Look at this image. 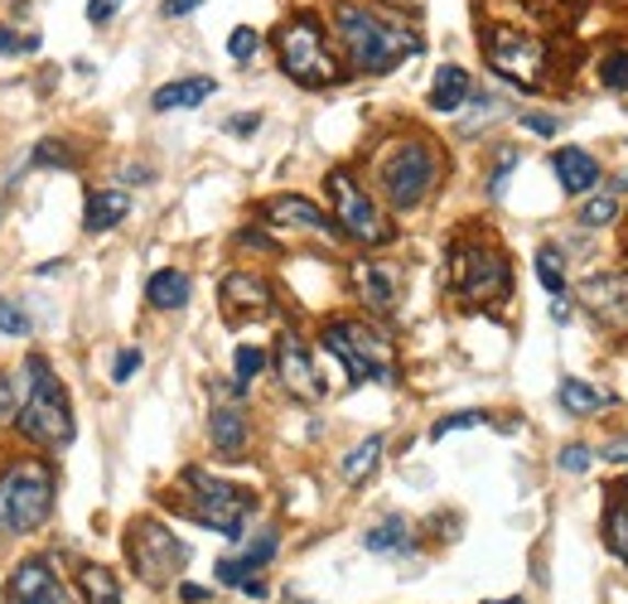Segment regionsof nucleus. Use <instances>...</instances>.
<instances>
[{
  "instance_id": "f257e3e1",
  "label": "nucleus",
  "mask_w": 628,
  "mask_h": 604,
  "mask_svg": "<svg viewBox=\"0 0 628 604\" xmlns=\"http://www.w3.org/2000/svg\"><path fill=\"white\" fill-rule=\"evenodd\" d=\"M334 34L344 44L348 72L358 78H382V72L402 68L411 54H420V34L396 24L382 10L362 5V0H338L334 5Z\"/></svg>"
},
{
  "instance_id": "f03ea898",
  "label": "nucleus",
  "mask_w": 628,
  "mask_h": 604,
  "mask_svg": "<svg viewBox=\"0 0 628 604\" xmlns=\"http://www.w3.org/2000/svg\"><path fill=\"white\" fill-rule=\"evenodd\" d=\"M54 513V469L44 459H10L0 469V532L5 537H30Z\"/></svg>"
},
{
  "instance_id": "7ed1b4c3",
  "label": "nucleus",
  "mask_w": 628,
  "mask_h": 604,
  "mask_svg": "<svg viewBox=\"0 0 628 604\" xmlns=\"http://www.w3.org/2000/svg\"><path fill=\"white\" fill-rule=\"evenodd\" d=\"M24 372H30V392H24V406L15 416V430L30 435L34 445H48V450H58V445L72 440V411H68V392L64 382L54 378V368L34 354L24 362Z\"/></svg>"
},
{
  "instance_id": "20e7f679",
  "label": "nucleus",
  "mask_w": 628,
  "mask_h": 604,
  "mask_svg": "<svg viewBox=\"0 0 628 604\" xmlns=\"http://www.w3.org/2000/svg\"><path fill=\"white\" fill-rule=\"evenodd\" d=\"M276 54H281V72L300 88H334L344 78V64L334 58L329 34L314 15H295L276 34Z\"/></svg>"
},
{
  "instance_id": "39448f33",
  "label": "nucleus",
  "mask_w": 628,
  "mask_h": 604,
  "mask_svg": "<svg viewBox=\"0 0 628 604\" xmlns=\"http://www.w3.org/2000/svg\"><path fill=\"white\" fill-rule=\"evenodd\" d=\"M435 184H440V150L430 141L411 136L378 155V189L392 209H416Z\"/></svg>"
},
{
  "instance_id": "423d86ee",
  "label": "nucleus",
  "mask_w": 628,
  "mask_h": 604,
  "mask_svg": "<svg viewBox=\"0 0 628 604\" xmlns=\"http://www.w3.org/2000/svg\"><path fill=\"white\" fill-rule=\"evenodd\" d=\"M319 344L344 362L348 372V387H362V382H396V354L386 344V334H378L372 324L362 320H334L324 324Z\"/></svg>"
},
{
  "instance_id": "0eeeda50",
  "label": "nucleus",
  "mask_w": 628,
  "mask_h": 604,
  "mask_svg": "<svg viewBox=\"0 0 628 604\" xmlns=\"http://www.w3.org/2000/svg\"><path fill=\"white\" fill-rule=\"evenodd\" d=\"M179 483H184V493H189L179 507H184L193 523L223 532L227 541L242 537V517L257 507V499H251L247 489H237V483H227V479H213L209 469H184Z\"/></svg>"
},
{
  "instance_id": "6e6552de",
  "label": "nucleus",
  "mask_w": 628,
  "mask_h": 604,
  "mask_svg": "<svg viewBox=\"0 0 628 604\" xmlns=\"http://www.w3.org/2000/svg\"><path fill=\"white\" fill-rule=\"evenodd\" d=\"M450 290L464 305H493V300H503L513 290V266L493 242H455Z\"/></svg>"
},
{
  "instance_id": "1a4fd4ad",
  "label": "nucleus",
  "mask_w": 628,
  "mask_h": 604,
  "mask_svg": "<svg viewBox=\"0 0 628 604\" xmlns=\"http://www.w3.org/2000/svg\"><path fill=\"white\" fill-rule=\"evenodd\" d=\"M126 561L145 585H169V580L189 566V547L165 523L141 517V523H131V532H126Z\"/></svg>"
},
{
  "instance_id": "9d476101",
  "label": "nucleus",
  "mask_w": 628,
  "mask_h": 604,
  "mask_svg": "<svg viewBox=\"0 0 628 604\" xmlns=\"http://www.w3.org/2000/svg\"><path fill=\"white\" fill-rule=\"evenodd\" d=\"M329 199H334V223H338V233L344 237H354L362 242V247H382L386 237H392V227H386V217L382 209L372 203V193L358 184L348 169H329Z\"/></svg>"
},
{
  "instance_id": "9b49d317",
  "label": "nucleus",
  "mask_w": 628,
  "mask_h": 604,
  "mask_svg": "<svg viewBox=\"0 0 628 604\" xmlns=\"http://www.w3.org/2000/svg\"><path fill=\"white\" fill-rule=\"evenodd\" d=\"M483 64L513 88H541V78H547V40L523 30H493L483 40Z\"/></svg>"
},
{
  "instance_id": "f8f14e48",
  "label": "nucleus",
  "mask_w": 628,
  "mask_h": 604,
  "mask_svg": "<svg viewBox=\"0 0 628 604\" xmlns=\"http://www.w3.org/2000/svg\"><path fill=\"white\" fill-rule=\"evenodd\" d=\"M276 372H281V387L290 396H300V402H319L324 387H319V372H314L310 362V348L300 344V334H281L276 338Z\"/></svg>"
},
{
  "instance_id": "ddd939ff",
  "label": "nucleus",
  "mask_w": 628,
  "mask_h": 604,
  "mask_svg": "<svg viewBox=\"0 0 628 604\" xmlns=\"http://www.w3.org/2000/svg\"><path fill=\"white\" fill-rule=\"evenodd\" d=\"M10 604H72L68 590L58 585L54 561L48 556H30L10 571Z\"/></svg>"
},
{
  "instance_id": "4468645a",
  "label": "nucleus",
  "mask_w": 628,
  "mask_h": 604,
  "mask_svg": "<svg viewBox=\"0 0 628 604\" xmlns=\"http://www.w3.org/2000/svg\"><path fill=\"white\" fill-rule=\"evenodd\" d=\"M580 305L595 310V320L628 329V271H604L580 286Z\"/></svg>"
},
{
  "instance_id": "2eb2a0df",
  "label": "nucleus",
  "mask_w": 628,
  "mask_h": 604,
  "mask_svg": "<svg viewBox=\"0 0 628 604\" xmlns=\"http://www.w3.org/2000/svg\"><path fill=\"white\" fill-rule=\"evenodd\" d=\"M354 286H358L362 305L378 310V314H392L396 305H402V271H396V266L358 261L354 266Z\"/></svg>"
},
{
  "instance_id": "dca6fc26",
  "label": "nucleus",
  "mask_w": 628,
  "mask_h": 604,
  "mask_svg": "<svg viewBox=\"0 0 628 604\" xmlns=\"http://www.w3.org/2000/svg\"><path fill=\"white\" fill-rule=\"evenodd\" d=\"M266 217H271L276 227H300V233H314V237H344L334 217L319 213L310 199H300V193H281V199H271V203H266Z\"/></svg>"
},
{
  "instance_id": "f3484780",
  "label": "nucleus",
  "mask_w": 628,
  "mask_h": 604,
  "mask_svg": "<svg viewBox=\"0 0 628 604\" xmlns=\"http://www.w3.org/2000/svg\"><path fill=\"white\" fill-rule=\"evenodd\" d=\"M276 305V295H271V286H266V276L257 271H227L223 276V310L233 314H271Z\"/></svg>"
},
{
  "instance_id": "a211bd4d",
  "label": "nucleus",
  "mask_w": 628,
  "mask_h": 604,
  "mask_svg": "<svg viewBox=\"0 0 628 604\" xmlns=\"http://www.w3.org/2000/svg\"><path fill=\"white\" fill-rule=\"evenodd\" d=\"M556 179L565 193H590L599 184V160L580 145H565V150H556Z\"/></svg>"
},
{
  "instance_id": "6ab92c4d",
  "label": "nucleus",
  "mask_w": 628,
  "mask_h": 604,
  "mask_svg": "<svg viewBox=\"0 0 628 604\" xmlns=\"http://www.w3.org/2000/svg\"><path fill=\"white\" fill-rule=\"evenodd\" d=\"M276 547H281V537H276V532H261L257 547H247L242 556H223V561H217V580H223V585H242V580L257 575L261 566L271 561Z\"/></svg>"
},
{
  "instance_id": "aec40b11",
  "label": "nucleus",
  "mask_w": 628,
  "mask_h": 604,
  "mask_svg": "<svg viewBox=\"0 0 628 604\" xmlns=\"http://www.w3.org/2000/svg\"><path fill=\"white\" fill-rule=\"evenodd\" d=\"M247 416H242V406H213V416H209V440H213V450L217 455H242L247 450Z\"/></svg>"
},
{
  "instance_id": "412c9836",
  "label": "nucleus",
  "mask_w": 628,
  "mask_h": 604,
  "mask_svg": "<svg viewBox=\"0 0 628 604\" xmlns=\"http://www.w3.org/2000/svg\"><path fill=\"white\" fill-rule=\"evenodd\" d=\"M126 213H131V193L126 189H97V193H88L82 227H88V233H112Z\"/></svg>"
},
{
  "instance_id": "4be33fe9",
  "label": "nucleus",
  "mask_w": 628,
  "mask_h": 604,
  "mask_svg": "<svg viewBox=\"0 0 628 604\" xmlns=\"http://www.w3.org/2000/svg\"><path fill=\"white\" fill-rule=\"evenodd\" d=\"M189 295H193V281L179 266H165V271H155L150 281H145V300H150L155 310H184Z\"/></svg>"
},
{
  "instance_id": "5701e85b",
  "label": "nucleus",
  "mask_w": 628,
  "mask_h": 604,
  "mask_svg": "<svg viewBox=\"0 0 628 604\" xmlns=\"http://www.w3.org/2000/svg\"><path fill=\"white\" fill-rule=\"evenodd\" d=\"M217 92L213 78H179V82H165V88H155L150 107L155 112H179V107H199L209 102V97Z\"/></svg>"
},
{
  "instance_id": "b1692460",
  "label": "nucleus",
  "mask_w": 628,
  "mask_h": 604,
  "mask_svg": "<svg viewBox=\"0 0 628 604\" xmlns=\"http://www.w3.org/2000/svg\"><path fill=\"white\" fill-rule=\"evenodd\" d=\"M469 92H474L469 72L459 64H445L440 72H435V82H430V107H435V112H459V107L469 102Z\"/></svg>"
},
{
  "instance_id": "393cba45",
  "label": "nucleus",
  "mask_w": 628,
  "mask_h": 604,
  "mask_svg": "<svg viewBox=\"0 0 628 604\" xmlns=\"http://www.w3.org/2000/svg\"><path fill=\"white\" fill-rule=\"evenodd\" d=\"M362 547L378 551V556H406L411 551V523H406V517H396V513L382 517V523L362 537Z\"/></svg>"
},
{
  "instance_id": "a878e982",
  "label": "nucleus",
  "mask_w": 628,
  "mask_h": 604,
  "mask_svg": "<svg viewBox=\"0 0 628 604\" xmlns=\"http://www.w3.org/2000/svg\"><path fill=\"white\" fill-rule=\"evenodd\" d=\"M556 402H561L571 416H595V411H604L614 402L609 392H599V387H590V382H575V378H565L561 387H556Z\"/></svg>"
},
{
  "instance_id": "bb28decb",
  "label": "nucleus",
  "mask_w": 628,
  "mask_h": 604,
  "mask_svg": "<svg viewBox=\"0 0 628 604\" xmlns=\"http://www.w3.org/2000/svg\"><path fill=\"white\" fill-rule=\"evenodd\" d=\"M78 590H82V604H121V585L106 566H82Z\"/></svg>"
},
{
  "instance_id": "cd10ccee",
  "label": "nucleus",
  "mask_w": 628,
  "mask_h": 604,
  "mask_svg": "<svg viewBox=\"0 0 628 604\" xmlns=\"http://www.w3.org/2000/svg\"><path fill=\"white\" fill-rule=\"evenodd\" d=\"M382 450H386V440H382V435H368V440H362L354 455H344V483H362V479H368L372 469H378Z\"/></svg>"
},
{
  "instance_id": "c85d7f7f",
  "label": "nucleus",
  "mask_w": 628,
  "mask_h": 604,
  "mask_svg": "<svg viewBox=\"0 0 628 604\" xmlns=\"http://www.w3.org/2000/svg\"><path fill=\"white\" fill-rule=\"evenodd\" d=\"M604 532H609V547L628 561V479H624V489H619V499L609 503V517H604Z\"/></svg>"
},
{
  "instance_id": "c756f323",
  "label": "nucleus",
  "mask_w": 628,
  "mask_h": 604,
  "mask_svg": "<svg viewBox=\"0 0 628 604\" xmlns=\"http://www.w3.org/2000/svg\"><path fill=\"white\" fill-rule=\"evenodd\" d=\"M537 281L551 290V295H561L565 290V257H561V247H541L537 251Z\"/></svg>"
},
{
  "instance_id": "7c9ffc66",
  "label": "nucleus",
  "mask_w": 628,
  "mask_h": 604,
  "mask_svg": "<svg viewBox=\"0 0 628 604\" xmlns=\"http://www.w3.org/2000/svg\"><path fill=\"white\" fill-rule=\"evenodd\" d=\"M614 217H619V199H614V193H595V199H585V209H580V223L585 227H609Z\"/></svg>"
},
{
  "instance_id": "2f4dec72",
  "label": "nucleus",
  "mask_w": 628,
  "mask_h": 604,
  "mask_svg": "<svg viewBox=\"0 0 628 604\" xmlns=\"http://www.w3.org/2000/svg\"><path fill=\"white\" fill-rule=\"evenodd\" d=\"M599 78H604V88H609V92H628V48H614V54H604Z\"/></svg>"
},
{
  "instance_id": "473e14b6",
  "label": "nucleus",
  "mask_w": 628,
  "mask_h": 604,
  "mask_svg": "<svg viewBox=\"0 0 628 604\" xmlns=\"http://www.w3.org/2000/svg\"><path fill=\"white\" fill-rule=\"evenodd\" d=\"M257 48H261V34L251 30V24H237V30L227 34V54H233L237 64H247V58L257 54Z\"/></svg>"
},
{
  "instance_id": "72a5a7b5",
  "label": "nucleus",
  "mask_w": 628,
  "mask_h": 604,
  "mask_svg": "<svg viewBox=\"0 0 628 604\" xmlns=\"http://www.w3.org/2000/svg\"><path fill=\"white\" fill-rule=\"evenodd\" d=\"M483 411H455V416H445V421H435L430 426V440H445V435H455V430H469V426H483Z\"/></svg>"
},
{
  "instance_id": "f704fd0d",
  "label": "nucleus",
  "mask_w": 628,
  "mask_h": 604,
  "mask_svg": "<svg viewBox=\"0 0 628 604\" xmlns=\"http://www.w3.org/2000/svg\"><path fill=\"white\" fill-rule=\"evenodd\" d=\"M266 368V348H251V344H242L237 348V387H247L257 372Z\"/></svg>"
},
{
  "instance_id": "c9c22d12",
  "label": "nucleus",
  "mask_w": 628,
  "mask_h": 604,
  "mask_svg": "<svg viewBox=\"0 0 628 604\" xmlns=\"http://www.w3.org/2000/svg\"><path fill=\"white\" fill-rule=\"evenodd\" d=\"M40 40L34 34H15L10 24H0V58H15V54H34Z\"/></svg>"
},
{
  "instance_id": "e433bc0d",
  "label": "nucleus",
  "mask_w": 628,
  "mask_h": 604,
  "mask_svg": "<svg viewBox=\"0 0 628 604\" xmlns=\"http://www.w3.org/2000/svg\"><path fill=\"white\" fill-rule=\"evenodd\" d=\"M556 465H561L565 474H585V469L595 465V450H590V445H565V450L556 455Z\"/></svg>"
},
{
  "instance_id": "4c0bfd02",
  "label": "nucleus",
  "mask_w": 628,
  "mask_h": 604,
  "mask_svg": "<svg viewBox=\"0 0 628 604\" xmlns=\"http://www.w3.org/2000/svg\"><path fill=\"white\" fill-rule=\"evenodd\" d=\"M0 334L24 338V334H30V314H24L20 305H10V300H0Z\"/></svg>"
},
{
  "instance_id": "58836bf2",
  "label": "nucleus",
  "mask_w": 628,
  "mask_h": 604,
  "mask_svg": "<svg viewBox=\"0 0 628 604\" xmlns=\"http://www.w3.org/2000/svg\"><path fill=\"white\" fill-rule=\"evenodd\" d=\"M34 165H58V169H68L72 155H68V145H58V141H40V145H34Z\"/></svg>"
},
{
  "instance_id": "ea45409f",
  "label": "nucleus",
  "mask_w": 628,
  "mask_h": 604,
  "mask_svg": "<svg viewBox=\"0 0 628 604\" xmlns=\"http://www.w3.org/2000/svg\"><path fill=\"white\" fill-rule=\"evenodd\" d=\"M141 362H145L141 348H121L116 362H112V378H116V382H131V378L141 372Z\"/></svg>"
},
{
  "instance_id": "a19ab883",
  "label": "nucleus",
  "mask_w": 628,
  "mask_h": 604,
  "mask_svg": "<svg viewBox=\"0 0 628 604\" xmlns=\"http://www.w3.org/2000/svg\"><path fill=\"white\" fill-rule=\"evenodd\" d=\"M498 155H503V160H498V169H493V175H489V193H493V199H498V193H503L507 175H513L517 160H523V155H517V150H498Z\"/></svg>"
},
{
  "instance_id": "79ce46f5",
  "label": "nucleus",
  "mask_w": 628,
  "mask_h": 604,
  "mask_svg": "<svg viewBox=\"0 0 628 604\" xmlns=\"http://www.w3.org/2000/svg\"><path fill=\"white\" fill-rule=\"evenodd\" d=\"M523 126L531 131V136H556V131H561V121L547 116V112H527V116H523Z\"/></svg>"
},
{
  "instance_id": "37998d69",
  "label": "nucleus",
  "mask_w": 628,
  "mask_h": 604,
  "mask_svg": "<svg viewBox=\"0 0 628 604\" xmlns=\"http://www.w3.org/2000/svg\"><path fill=\"white\" fill-rule=\"evenodd\" d=\"M121 10V0H88V20L102 30V24H112V15Z\"/></svg>"
},
{
  "instance_id": "c03bdc74",
  "label": "nucleus",
  "mask_w": 628,
  "mask_h": 604,
  "mask_svg": "<svg viewBox=\"0 0 628 604\" xmlns=\"http://www.w3.org/2000/svg\"><path fill=\"white\" fill-rule=\"evenodd\" d=\"M10 416H15V387L0 372V421H10Z\"/></svg>"
},
{
  "instance_id": "a18cd8bd",
  "label": "nucleus",
  "mask_w": 628,
  "mask_h": 604,
  "mask_svg": "<svg viewBox=\"0 0 628 604\" xmlns=\"http://www.w3.org/2000/svg\"><path fill=\"white\" fill-rule=\"evenodd\" d=\"M199 5H203V0H165V15H169V20H184V15H193Z\"/></svg>"
},
{
  "instance_id": "49530a36",
  "label": "nucleus",
  "mask_w": 628,
  "mask_h": 604,
  "mask_svg": "<svg viewBox=\"0 0 628 604\" xmlns=\"http://www.w3.org/2000/svg\"><path fill=\"white\" fill-rule=\"evenodd\" d=\"M257 126H261V116H257V112H242V116H237L227 131H233V136H251V131H257Z\"/></svg>"
},
{
  "instance_id": "de8ad7c7",
  "label": "nucleus",
  "mask_w": 628,
  "mask_h": 604,
  "mask_svg": "<svg viewBox=\"0 0 628 604\" xmlns=\"http://www.w3.org/2000/svg\"><path fill=\"white\" fill-rule=\"evenodd\" d=\"M604 459H614V465H628V440H614L609 450H604Z\"/></svg>"
},
{
  "instance_id": "09e8293b",
  "label": "nucleus",
  "mask_w": 628,
  "mask_h": 604,
  "mask_svg": "<svg viewBox=\"0 0 628 604\" xmlns=\"http://www.w3.org/2000/svg\"><path fill=\"white\" fill-rule=\"evenodd\" d=\"M179 595H184L189 604H199V600H209V590H199V585H184V590H179Z\"/></svg>"
},
{
  "instance_id": "8fccbe9b",
  "label": "nucleus",
  "mask_w": 628,
  "mask_h": 604,
  "mask_svg": "<svg viewBox=\"0 0 628 604\" xmlns=\"http://www.w3.org/2000/svg\"><path fill=\"white\" fill-rule=\"evenodd\" d=\"M503 604H523V600H503Z\"/></svg>"
}]
</instances>
